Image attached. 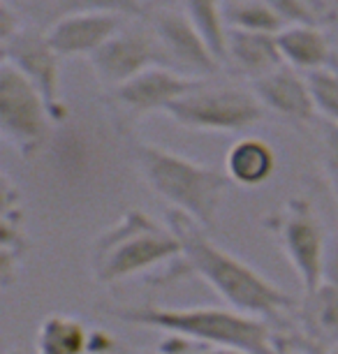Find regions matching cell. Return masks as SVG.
I'll use <instances>...</instances> for the list:
<instances>
[{"label":"cell","mask_w":338,"mask_h":354,"mask_svg":"<svg viewBox=\"0 0 338 354\" xmlns=\"http://www.w3.org/2000/svg\"><path fill=\"white\" fill-rule=\"evenodd\" d=\"M167 225L181 241L185 271L200 276L223 299L225 306L262 317L267 322H276L285 313L294 310L297 301L288 292L264 278L248 262L220 248L209 236V230L190 220L185 213L171 209Z\"/></svg>","instance_id":"6da1fadb"},{"label":"cell","mask_w":338,"mask_h":354,"mask_svg":"<svg viewBox=\"0 0 338 354\" xmlns=\"http://www.w3.org/2000/svg\"><path fill=\"white\" fill-rule=\"evenodd\" d=\"M111 317L132 326L181 336L195 345L229 347L246 354H283L271 322L248 315L232 306H190V308H160V306H128L109 308Z\"/></svg>","instance_id":"7a4b0ae2"},{"label":"cell","mask_w":338,"mask_h":354,"mask_svg":"<svg viewBox=\"0 0 338 354\" xmlns=\"http://www.w3.org/2000/svg\"><path fill=\"white\" fill-rule=\"evenodd\" d=\"M139 176L174 211L185 213L204 230H214L232 178L225 169L200 165L195 160L162 149L158 144L137 142L132 149Z\"/></svg>","instance_id":"3957f363"},{"label":"cell","mask_w":338,"mask_h":354,"mask_svg":"<svg viewBox=\"0 0 338 354\" xmlns=\"http://www.w3.org/2000/svg\"><path fill=\"white\" fill-rule=\"evenodd\" d=\"M181 255V241L169 225L130 209L93 241L88 264L95 283L116 285L160 264L176 262Z\"/></svg>","instance_id":"277c9868"},{"label":"cell","mask_w":338,"mask_h":354,"mask_svg":"<svg viewBox=\"0 0 338 354\" xmlns=\"http://www.w3.org/2000/svg\"><path fill=\"white\" fill-rule=\"evenodd\" d=\"M165 113L176 125L197 132H243L269 116L253 88L214 84L211 79L176 100Z\"/></svg>","instance_id":"5b68a950"},{"label":"cell","mask_w":338,"mask_h":354,"mask_svg":"<svg viewBox=\"0 0 338 354\" xmlns=\"http://www.w3.org/2000/svg\"><path fill=\"white\" fill-rule=\"evenodd\" d=\"M54 111L44 95L10 63L0 65V135L24 158L46 151L54 137Z\"/></svg>","instance_id":"8992f818"},{"label":"cell","mask_w":338,"mask_h":354,"mask_svg":"<svg viewBox=\"0 0 338 354\" xmlns=\"http://www.w3.org/2000/svg\"><path fill=\"white\" fill-rule=\"evenodd\" d=\"M264 223L281 241L285 257L301 280L303 294L317 290L324 283L329 239L313 204L306 197H294Z\"/></svg>","instance_id":"52a82bcc"},{"label":"cell","mask_w":338,"mask_h":354,"mask_svg":"<svg viewBox=\"0 0 338 354\" xmlns=\"http://www.w3.org/2000/svg\"><path fill=\"white\" fill-rule=\"evenodd\" d=\"M147 21L160 46L162 68L192 79H214L223 72V61L183 12L169 8L151 10L147 12Z\"/></svg>","instance_id":"ba28073f"},{"label":"cell","mask_w":338,"mask_h":354,"mask_svg":"<svg viewBox=\"0 0 338 354\" xmlns=\"http://www.w3.org/2000/svg\"><path fill=\"white\" fill-rule=\"evenodd\" d=\"M3 63L17 68L35 88L42 93L54 111L56 123L68 121V106L61 97V61L63 56L51 46L46 30L24 26L10 42L0 44Z\"/></svg>","instance_id":"9c48e42d"},{"label":"cell","mask_w":338,"mask_h":354,"mask_svg":"<svg viewBox=\"0 0 338 354\" xmlns=\"http://www.w3.org/2000/svg\"><path fill=\"white\" fill-rule=\"evenodd\" d=\"M88 63L97 82L104 88L114 91L137 75H142L144 70L162 65V56L156 32L147 21L144 26H123L95 53H91Z\"/></svg>","instance_id":"30bf717a"},{"label":"cell","mask_w":338,"mask_h":354,"mask_svg":"<svg viewBox=\"0 0 338 354\" xmlns=\"http://www.w3.org/2000/svg\"><path fill=\"white\" fill-rule=\"evenodd\" d=\"M202 82H207V79H192L169 68H162V65H153V68L144 70L142 75L114 88L111 95L128 116L142 118L147 113L167 111L176 100L188 95Z\"/></svg>","instance_id":"8fae6325"},{"label":"cell","mask_w":338,"mask_h":354,"mask_svg":"<svg viewBox=\"0 0 338 354\" xmlns=\"http://www.w3.org/2000/svg\"><path fill=\"white\" fill-rule=\"evenodd\" d=\"M250 88L267 113H274L283 121L308 125L317 118L308 75L290 68V65H281L278 70L250 82Z\"/></svg>","instance_id":"7c38bea8"},{"label":"cell","mask_w":338,"mask_h":354,"mask_svg":"<svg viewBox=\"0 0 338 354\" xmlns=\"http://www.w3.org/2000/svg\"><path fill=\"white\" fill-rule=\"evenodd\" d=\"M125 19L128 17L109 12H75L54 19L46 28V37L63 58L91 56L123 28Z\"/></svg>","instance_id":"4fadbf2b"},{"label":"cell","mask_w":338,"mask_h":354,"mask_svg":"<svg viewBox=\"0 0 338 354\" xmlns=\"http://www.w3.org/2000/svg\"><path fill=\"white\" fill-rule=\"evenodd\" d=\"M223 65L232 70V75L255 82L269 72L285 65L278 37L271 32H248V30H227V46H225Z\"/></svg>","instance_id":"5bb4252c"},{"label":"cell","mask_w":338,"mask_h":354,"mask_svg":"<svg viewBox=\"0 0 338 354\" xmlns=\"http://www.w3.org/2000/svg\"><path fill=\"white\" fill-rule=\"evenodd\" d=\"M276 37L285 65L303 75H313L338 63L334 39L320 24L285 26Z\"/></svg>","instance_id":"9a60e30c"},{"label":"cell","mask_w":338,"mask_h":354,"mask_svg":"<svg viewBox=\"0 0 338 354\" xmlns=\"http://www.w3.org/2000/svg\"><path fill=\"white\" fill-rule=\"evenodd\" d=\"M278 167L274 146L257 137H243L232 144L225 156V171L234 185L241 188H257L271 181Z\"/></svg>","instance_id":"2e32d148"},{"label":"cell","mask_w":338,"mask_h":354,"mask_svg":"<svg viewBox=\"0 0 338 354\" xmlns=\"http://www.w3.org/2000/svg\"><path fill=\"white\" fill-rule=\"evenodd\" d=\"M28 250L24 232V211L19 204V190L8 176H3V223H0V276L5 287L17 278L19 264Z\"/></svg>","instance_id":"e0dca14e"},{"label":"cell","mask_w":338,"mask_h":354,"mask_svg":"<svg viewBox=\"0 0 338 354\" xmlns=\"http://www.w3.org/2000/svg\"><path fill=\"white\" fill-rule=\"evenodd\" d=\"M299 319L303 326L301 338L329 350L338 345V287L322 283L310 294H303Z\"/></svg>","instance_id":"ac0fdd59"},{"label":"cell","mask_w":338,"mask_h":354,"mask_svg":"<svg viewBox=\"0 0 338 354\" xmlns=\"http://www.w3.org/2000/svg\"><path fill=\"white\" fill-rule=\"evenodd\" d=\"M93 333L79 317L51 313L42 317L35 331L37 354H88Z\"/></svg>","instance_id":"d6986e66"},{"label":"cell","mask_w":338,"mask_h":354,"mask_svg":"<svg viewBox=\"0 0 338 354\" xmlns=\"http://www.w3.org/2000/svg\"><path fill=\"white\" fill-rule=\"evenodd\" d=\"M181 3H183V15L202 32L209 46L216 51V56L225 61V46H227L225 3L223 0H181Z\"/></svg>","instance_id":"ffe728a7"},{"label":"cell","mask_w":338,"mask_h":354,"mask_svg":"<svg viewBox=\"0 0 338 354\" xmlns=\"http://www.w3.org/2000/svg\"><path fill=\"white\" fill-rule=\"evenodd\" d=\"M225 24H227V30L271 32V35H278L285 28L267 0H232V3H225Z\"/></svg>","instance_id":"44dd1931"},{"label":"cell","mask_w":338,"mask_h":354,"mask_svg":"<svg viewBox=\"0 0 338 354\" xmlns=\"http://www.w3.org/2000/svg\"><path fill=\"white\" fill-rule=\"evenodd\" d=\"M75 12H109L128 19H144L147 8L142 0H51L49 24L58 17L75 15Z\"/></svg>","instance_id":"7402d4cb"},{"label":"cell","mask_w":338,"mask_h":354,"mask_svg":"<svg viewBox=\"0 0 338 354\" xmlns=\"http://www.w3.org/2000/svg\"><path fill=\"white\" fill-rule=\"evenodd\" d=\"M308 82L317 116L322 121L338 125V63L308 75Z\"/></svg>","instance_id":"603a6c76"},{"label":"cell","mask_w":338,"mask_h":354,"mask_svg":"<svg viewBox=\"0 0 338 354\" xmlns=\"http://www.w3.org/2000/svg\"><path fill=\"white\" fill-rule=\"evenodd\" d=\"M320 158L322 171L329 183V190L334 195L338 209V125L322 121V137H320Z\"/></svg>","instance_id":"cb8c5ba5"},{"label":"cell","mask_w":338,"mask_h":354,"mask_svg":"<svg viewBox=\"0 0 338 354\" xmlns=\"http://www.w3.org/2000/svg\"><path fill=\"white\" fill-rule=\"evenodd\" d=\"M274 8L278 19L283 21V26H301V24H320L315 19V15L310 12V8L303 0H267ZM322 26V24H320Z\"/></svg>","instance_id":"d4e9b609"},{"label":"cell","mask_w":338,"mask_h":354,"mask_svg":"<svg viewBox=\"0 0 338 354\" xmlns=\"http://www.w3.org/2000/svg\"><path fill=\"white\" fill-rule=\"evenodd\" d=\"M21 28L24 21L19 15V5L10 3V0H0V44L10 42Z\"/></svg>","instance_id":"484cf974"},{"label":"cell","mask_w":338,"mask_h":354,"mask_svg":"<svg viewBox=\"0 0 338 354\" xmlns=\"http://www.w3.org/2000/svg\"><path fill=\"white\" fill-rule=\"evenodd\" d=\"M308 5L310 12L315 15V19L324 24H331L336 19V0H303Z\"/></svg>","instance_id":"4316f807"},{"label":"cell","mask_w":338,"mask_h":354,"mask_svg":"<svg viewBox=\"0 0 338 354\" xmlns=\"http://www.w3.org/2000/svg\"><path fill=\"white\" fill-rule=\"evenodd\" d=\"M324 283L338 287V236L331 239L327 248V262H324Z\"/></svg>","instance_id":"83f0119b"},{"label":"cell","mask_w":338,"mask_h":354,"mask_svg":"<svg viewBox=\"0 0 338 354\" xmlns=\"http://www.w3.org/2000/svg\"><path fill=\"white\" fill-rule=\"evenodd\" d=\"M178 354H246L238 350H229V347H209V345H195L188 340V345L183 347Z\"/></svg>","instance_id":"f1b7e54d"},{"label":"cell","mask_w":338,"mask_h":354,"mask_svg":"<svg viewBox=\"0 0 338 354\" xmlns=\"http://www.w3.org/2000/svg\"><path fill=\"white\" fill-rule=\"evenodd\" d=\"M299 340H301V345L306 347V352H308V354H331L329 347H322V345H317V343H310V340L301 338V336H299Z\"/></svg>","instance_id":"f546056e"},{"label":"cell","mask_w":338,"mask_h":354,"mask_svg":"<svg viewBox=\"0 0 338 354\" xmlns=\"http://www.w3.org/2000/svg\"><path fill=\"white\" fill-rule=\"evenodd\" d=\"M283 354H308L306 347L301 345V340H294V343H285Z\"/></svg>","instance_id":"4dcf8cb0"},{"label":"cell","mask_w":338,"mask_h":354,"mask_svg":"<svg viewBox=\"0 0 338 354\" xmlns=\"http://www.w3.org/2000/svg\"><path fill=\"white\" fill-rule=\"evenodd\" d=\"M142 3H144V8H147V12H149V8L151 10L167 8V3H171V0H142Z\"/></svg>","instance_id":"1f68e13d"},{"label":"cell","mask_w":338,"mask_h":354,"mask_svg":"<svg viewBox=\"0 0 338 354\" xmlns=\"http://www.w3.org/2000/svg\"><path fill=\"white\" fill-rule=\"evenodd\" d=\"M329 26H334V28H331V39H334V46H336V58H338V17H336L334 21H331Z\"/></svg>","instance_id":"d6a6232c"},{"label":"cell","mask_w":338,"mask_h":354,"mask_svg":"<svg viewBox=\"0 0 338 354\" xmlns=\"http://www.w3.org/2000/svg\"><path fill=\"white\" fill-rule=\"evenodd\" d=\"M5 354H26V352H21V350H17V347H15V350H10V352H5Z\"/></svg>","instance_id":"836d02e7"},{"label":"cell","mask_w":338,"mask_h":354,"mask_svg":"<svg viewBox=\"0 0 338 354\" xmlns=\"http://www.w3.org/2000/svg\"><path fill=\"white\" fill-rule=\"evenodd\" d=\"M10 3H15V5H24V3H28V0H10Z\"/></svg>","instance_id":"e575fe53"},{"label":"cell","mask_w":338,"mask_h":354,"mask_svg":"<svg viewBox=\"0 0 338 354\" xmlns=\"http://www.w3.org/2000/svg\"><path fill=\"white\" fill-rule=\"evenodd\" d=\"M144 354H165L162 350H158V352H144Z\"/></svg>","instance_id":"d590c367"},{"label":"cell","mask_w":338,"mask_h":354,"mask_svg":"<svg viewBox=\"0 0 338 354\" xmlns=\"http://www.w3.org/2000/svg\"><path fill=\"white\" fill-rule=\"evenodd\" d=\"M336 17H338V0H336Z\"/></svg>","instance_id":"8d00e7d4"},{"label":"cell","mask_w":338,"mask_h":354,"mask_svg":"<svg viewBox=\"0 0 338 354\" xmlns=\"http://www.w3.org/2000/svg\"><path fill=\"white\" fill-rule=\"evenodd\" d=\"M223 3H232V0H223Z\"/></svg>","instance_id":"74e56055"}]
</instances>
